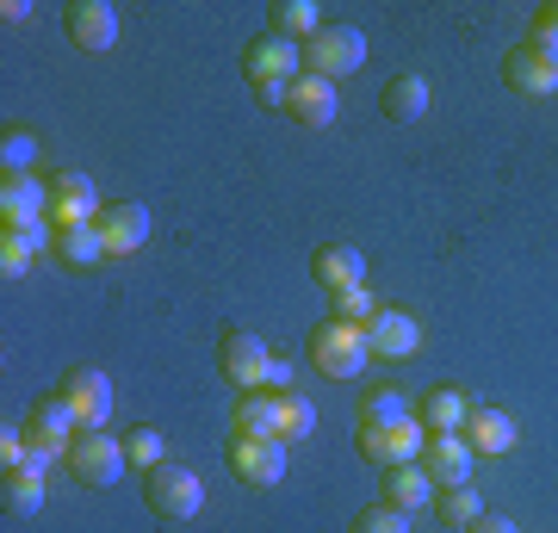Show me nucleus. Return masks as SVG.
<instances>
[{"label": "nucleus", "mask_w": 558, "mask_h": 533, "mask_svg": "<svg viewBox=\"0 0 558 533\" xmlns=\"http://www.w3.org/2000/svg\"><path fill=\"white\" fill-rule=\"evenodd\" d=\"M69 38H75V50H112L119 44V7L112 0H75L69 7Z\"/></svg>", "instance_id": "nucleus-15"}, {"label": "nucleus", "mask_w": 558, "mask_h": 533, "mask_svg": "<svg viewBox=\"0 0 558 533\" xmlns=\"http://www.w3.org/2000/svg\"><path fill=\"white\" fill-rule=\"evenodd\" d=\"M435 496H440V484L422 472V465H391V472H385V502H391V509L416 514L422 502H435Z\"/></svg>", "instance_id": "nucleus-20"}, {"label": "nucleus", "mask_w": 558, "mask_h": 533, "mask_svg": "<svg viewBox=\"0 0 558 533\" xmlns=\"http://www.w3.org/2000/svg\"><path fill=\"white\" fill-rule=\"evenodd\" d=\"M435 509H440V521H447V528L465 533V528L484 514V496H478V484H453V490L435 496Z\"/></svg>", "instance_id": "nucleus-27"}, {"label": "nucleus", "mask_w": 558, "mask_h": 533, "mask_svg": "<svg viewBox=\"0 0 558 533\" xmlns=\"http://www.w3.org/2000/svg\"><path fill=\"white\" fill-rule=\"evenodd\" d=\"M317 286H323L329 298L366 286V255H360V249H348V242H329V249H317Z\"/></svg>", "instance_id": "nucleus-19"}, {"label": "nucleus", "mask_w": 558, "mask_h": 533, "mask_svg": "<svg viewBox=\"0 0 558 533\" xmlns=\"http://www.w3.org/2000/svg\"><path fill=\"white\" fill-rule=\"evenodd\" d=\"M379 316V298H373V286H354V292L336 298V323H354V329H366Z\"/></svg>", "instance_id": "nucleus-32"}, {"label": "nucleus", "mask_w": 558, "mask_h": 533, "mask_svg": "<svg viewBox=\"0 0 558 533\" xmlns=\"http://www.w3.org/2000/svg\"><path fill=\"white\" fill-rule=\"evenodd\" d=\"M366 348L385 360H410L422 348V323L416 316H403V311H379L373 323H366Z\"/></svg>", "instance_id": "nucleus-18"}, {"label": "nucleus", "mask_w": 558, "mask_h": 533, "mask_svg": "<svg viewBox=\"0 0 558 533\" xmlns=\"http://www.w3.org/2000/svg\"><path fill=\"white\" fill-rule=\"evenodd\" d=\"M100 193H94V180L81 174V168H69V174L50 180V223L57 230H75V223H100Z\"/></svg>", "instance_id": "nucleus-8"}, {"label": "nucleus", "mask_w": 558, "mask_h": 533, "mask_svg": "<svg viewBox=\"0 0 558 533\" xmlns=\"http://www.w3.org/2000/svg\"><path fill=\"white\" fill-rule=\"evenodd\" d=\"M0 509L20 514V521L44 509V472L38 465H13V472H0Z\"/></svg>", "instance_id": "nucleus-23"}, {"label": "nucleus", "mask_w": 558, "mask_h": 533, "mask_svg": "<svg viewBox=\"0 0 558 533\" xmlns=\"http://www.w3.org/2000/svg\"><path fill=\"white\" fill-rule=\"evenodd\" d=\"M62 403L75 410L81 428H106L112 422V378L100 366H75V373L62 378Z\"/></svg>", "instance_id": "nucleus-7"}, {"label": "nucleus", "mask_w": 558, "mask_h": 533, "mask_svg": "<svg viewBox=\"0 0 558 533\" xmlns=\"http://www.w3.org/2000/svg\"><path fill=\"white\" fill-rule=\"evenodd\" d=\"M515 415H502V410H472V422H465V447L472 453H509L515 447Z\"/></svg>", "instance_id": "nucleus-24"}, {"label": "nucleus", "mask_w": 558, "mask_h": 533, "mask_svg": "<svg viewBox=\"0 0 558 533\" xmlns=\"http://www.w3.org/2000/svg\"><path fill=\"white\" fill-rule=\"evenodd\" d=\"M391 422H410V403L398 391H366L360 403V428H391Z\"/></svg>", "instance_id": "nucleus-30"}, {"label": "nucleus", "mask_w": 558, "mask_h": 533, "mask_svg": "<svg viewBox=\"0 0 558 533\" xmlns=\"http://www.w3.org/2000/svg\"><path fill=\"white\" fill-rule=\"evenodd\" d=\"M143 502H149V514H161V521H193V514L205 509V484H199L193 465L161 459L156 472H143Z\"/></svg>", "instance_id": "nucleus-1"}, {"label": "nucleus", "mask_w": 558, "mask_h": 533, "mask_svg": "<svg viewBox=\"0 0 558 533\" xmlns=\"http://www.w3.org/2000/svg\"><path fill=\"white\" fill-rule=\"evenodd\" d=\"M230 465H236L242 484L274 490L279 477H286V440H279V435H267V440H236V447H230Z\"/></svg>", "instance_id": "nucleus-12"}, {"label": "nucleus", "mask_w": 558, "mask_h": 533, "mask_svg": "<svg viewBox=\"0 0 558 533\" xmlns=\"http://www.w3.org/2000/svg\"><path fill=\"white\" fill-rule=\"evenodd\" d=\"M25 267H32V249H25L20 237H0V274H7V279H25Z\"/></svg>", "instance_id": "nucleus-36"}, {"label": "nucleus", "mask_w": 558, "mask_h": 533, "mask_svg": "<svg viewBox=\"0 0 558 533\" xmlns=\"http://www.w3.org/2000/svg\"><path fill=\"white\" fill-rule=\"evenodd\" d=\"M348 533H410V514L391 509V502H379V509H360Z\"/></svg>", "instance_id": "nucleus-33"}, {"label": "nucleus", "mask_w": 558, "mask_h": 533, "mask_svg": "<svg viewBox=\"0 0 558 533\" xmlns=\"http://www.w3.org/2000/svg\"><path fill=\"white\" fill-rule=\"evenodd\" d=\"M502 81L521 87V94L546 99V94H558V57H546L539 44H515V50L502 57Z\"/></svg>", "instance_id": "nucleus-13"}, {"label": "nucleus", "mask_w": 558, "mask_h": 533, "mask_svg": "<svg viewBox=\"0 0 558 533\" xmlns=\"http://www.w3.org/2000/svg\"><path fill=\"white\" fill-rule=\"evenodd\" d=\"M472 447L465 435H428V453H422V472L435 477L440 490H453V484H472Z\"/></svg>", "instance_id": "nucleus-17"}, {"label": "nucleus", "mask_w": 558, "mask_h": 533, "mask_svg": "<svg viewBox=\"0 0 558 533\" xmlns=\"http://www.w3.org/2000/svg\"><path fill=\"white\" fill-rule=\"evenodd\" d=\"M534 44L546 50V57H558V0H546L534 13Z\"/></svg>", "instance_id": "nucleus-35"}, {"label": "nucleus", "mask_w": 558, "mask_h": 533, "mask_svg": "<svg viewBox=\"0 0 558 533\" xmlns=\"http://www.w3.org/2000/svg\"><path fill=\"white\" fill-rule=\"evenodd\" d=\"M311 360H317L323 378H360L366 373V360H373V348H366V329H354V323H323V329H311Z\"/></svg>", "instance_id": "nucleus-2"}, {"label": "nucleus", "mask_w": 558, "mask_h": 533, "mask_svg": "<svg viewBox=\"0 0 558 533\" xmlns=\"http://www.w3.org/2000/svg\"><path fill=\"white\" fill-rule=\"evenodd\" d=\"M422 112H428V81L422 75H391L385 81V119L416 124Z\"/></svg>", "instance_id": "nucleus-25"}, {"label": "nucleus", "mask_w": 558, "mask_h": 533, "mask_svg": "<svg viewBox=\"0 0 558 533\" xmlns=\"http://www.w3.org/2000/svg\"><path fill=\"white\" fill-rule=\"evenodd\" d=\"M62 465L75 472V484H87V490H106V484H119V477H124V465H131V459H124V440L100 435V428H81Z\"/></svg>", "instance_id": "nucleus-3"}, {"label": "nucleus", "mask_w": 558, "mask_h": 533, "mask_svg": "<svg viewBox=\"0 0 558 533\" xmlns=\"http://www.w3.org/2000/svg\"><path fill=\"white\" fill-rule=\"evenodd\" d=\"M0 223H7V230L50 223V186L32 180V174H7L0 180Z\"/></svg>", "instance_id": "nucleus-10"}, {"label": "nucleus", "mask_w": 558, "mask_h": 533, "mask_svg": "<svg viewBox=\"0 0 558 533\" xmlns=\"http://www.w3.org/2000/svg\"><path fill=\"white\" fill-rule=\"evenodd\" d=\"M230 422H236V440H267V435H279V397H274V391H242Z\"/></svg>", "instance_id": "nucleus-21"}, {"label": "nucleus", "mask_w": 558, "mask_h": 533, "mask_svg": "<svg viewBox=\"0 0 558 533\" xmlns=\"http://www.w3.org/2000/svg\"><path fill=\"white\" fill-rule=\"evenodd\" d=\"M274 32H279V38H292V44H299V38H317V32H323V13L311 7V0H279V7H274Z\"/></svg>", "instance_id": "nucleus-28"}, {"label": "nucleus", "mask_w": 558, "mask_h": 533, "mask_svg": "<svg viewBox=\"0 0 558 533\" xmlns=\"http://www.w3.org/2000/svg\"><path fill=\"white\" fill-rule=\"evenodd\" d=\"M279 397V440H304L317 428V403L304 391H274Z\"/></svg>", "instance_id": "nucleus-29"}, {"label": "nucleus", "mask_w": 558, "mask_h": 533, "mask_svg": "<svg viewBox=\"0 0 558 533\" xmlns=\"http://www.w3.org/2000/svg\"><path fill=\"white\" fill-rule=\"evenodd\" d=\"M360 453L373 459V465H422V453H428V435H422V422L410 415V422H391V428H360Z\"/></svg>", "instance_id": "nucleus-6"}, {"label": "nucleus", "mask_w": 558, "mask_h": 533, "mask_svg": "<svg viewBox=\"0 0 558 533\" xmlns=\"http://www.w3.org/2000/svg\"><path fill=\"white\" fill-rule=\"evenodd\" d=\"M75 410L62 403V391L57 397H44L38 410H32V422H25V440H32V453H44V459H69V447H75Z\"/></svg>", "instance_id": "nucleus-9"}, {"label": "nucleus", "mask_w": 558, "mask_h": 533, "mask_svg": "<svg viewBox=\"0 0 558 533\" xmlns=\"http://www.w3.org/2000/svg\"><path fill=\"white\" fill-rule=\"evenodd\" d=\"M267 391H292V366L274 354V366H267Z\"/></svg>", "instance_id": "nucleus-38"}, {"label": "nucleus", "mask_w": 558, "mask_h": 533, "mask_svg": "<svg viewBox=\"0 0 558 533\" xmlns=\"http://www.w3.org/2000/svg\"><path fill=\"white\" fill-rule=\"evenodd\" d=\"M32 161H38V137L32 131H7L0 137V174H32Z\"/></svg>", "instance_id": "nucleus-31"}, {"label": "nucleus", "mask_w": 558, "mask_h": 533, "mask_svg": "<svg viewBox=\"0 0 558 533\" xmlns=\"http://www.w3.org/2000/svg\"><path fill=\"white\" fill-rule=\"evenodd\" d=\"M242 69H248L255 87H292V81L304 75V44L267 32V38H255L248 50H242Z\"/></svg>", "instance_id": "nucleus-5"}, {"label": "nucleus", "mask_w": 558, "mask_h": 533, "mask_svg": "<svg viewBox=\"0 0 558 533\" xmlns=\"http://www.w3.org/2000/svg\"><path fill=\"white\" fill-rule=\"evenodd\" d=\"M218 366L230 385H242V391H260L267 385V366H274V354L260 348V336H242V329H230L218 348Z\"/></svg>", "instance_id": "nucleus-11"}, {"label": "nucleus", "mask_w": 558, "mask_h": 533, "mask_svg": "<svg viewBox=\"0 0 558 533\" xmlns=\"http://www.w3.org/2000/svg\"><path fill=\"white\" fill-rule=\"evenodd\" d=\"M0 20H7V25H25V20H32V7H25V0H7V7H0Z\"/></svg>", "instance_id": "nucleus-39"}, {"label": "nucleus", "mask_w": 558, "mask_h": 533, "mask_svg": "<svg viewBox=\"0 0 558 533\" xmlns=\"http://www.w3.org/2000/svg\"><path fill=\"white\" fill-rule=\"evenodd\" d=\"M286 112L299 124H311V131H329L341 112V99H336V81H323V75H299L292 81V99H286Z\"/></svg>", "instance_id": "nucleus-16"}, {"label": "nucleus", "mask_w": 558, "mask_h": 533, "mask_svg": "<svg viewBox=\"0 0 558 533\" xmlns=\"http://www.w3.org/2000/svg\"><path fill=\"white\" fill-rule=\"evenodd\" d=\"M57 255H62V267H94V261L106 255L100 223H75V230H57Z\"/></svg>", "instance_id": "nucleus-26"}, {"label": "nucleus", "mask_w": 558, "mask_h": 533, "mask_svg": "<svg viewBox=\"0 0 558 533\" xmlns=\"http://www.w3.org/2000/svg\"><path fill=\"white\" fill-rule=\"evenodd\" d=\"M124 459L143 465V472H156L161 465V428H131V435H124Z\"/></svg>", "instance_id": "nucleus-34"}, {"label": "nucleus", "mask_w": 558, "mask_h": 533, "mask_svg": "<svg viewBox=\"0 0 558 533\" xmlns=\"http://www.w3.org/2000/svg\"><path fill=\"white\" fill-rule=\"evenodd\" d=\"M465 422H472V403H465L453 385H440V391L422 397V428H428V435H465Z\"/></svg>", "instance_id": "nucleus-22"}, {"label": "nucleus", "mask_w": 558, "mask_h": 533, "mask_svg": "<svg viewBox=\"0 0 558 533\" xmlns=\"http://www.w3.org/2000/svg\"><path fill=\"white\" fill-rule=\"evenodd\" d=\"M304 62H311V75L323 81H348L366 62V32L360 25H323L317 38L304 44Z\"/></svg>", "instance_id": "nucleus-4"}, {"label": "nucleus", "mask_w": 558, "mask_h": 533, "mask_svg": "<svg viewBox=\"0 0 558 533\" xmlns=\"http://www.w3.org/2000/svg\"><path fill=\"white\" fill-rule=\"evenodd\" d=\"M465 533H521V528H515V521H502V514H478Z\"/></svg>", "instance_id": "nucleus-37"}, {"label": "nucleus", "mask_w": 558, "mask_h": 533, "mask_svg": "<svg viewBox=\"0 0 558 533\" xmlns=\"http://www.w3.org/2000/svg\"><path fill=\"white\" fill-rule=\"evenodd\" d=\"M100 242H106V255H137L143 242H149V205H137V198L106 205L100 211Z\"/></svg>", "instance_id": "nucleus-14"}]
</instances>
